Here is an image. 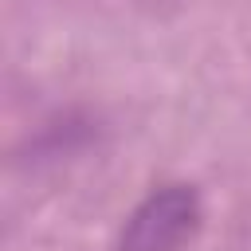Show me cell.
Wrapping results in <instances>:
<instances>
[{"label": "cell", "mask_w": 251, "mask_h": 251, "mask_svg": "<svg viewBox=\"0 0 251 251\" xmlns=\"http://www.w3.org/2000/svg\"><path fill=\"white\" fill-rule=\"evenodd\" d=\"M204 224V204L192 184L153 188L122 224L118 251H184Z\"/></svg>", "instance_id": "1"}]
</instances>
